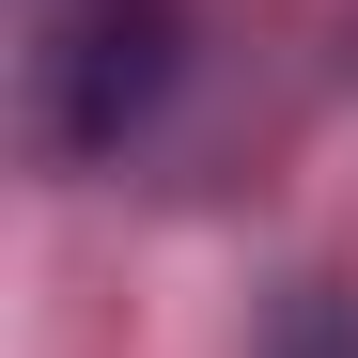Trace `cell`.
<instances>
[{
    "label": "cell",
    "mask_w": 358,
    "mask_h": 358,
    "mask_svg": "<svg viewBox=\"0 0 358 358\" xmlns=\"http://www.w3.org/2000/svg\"><path fill=\"white\" fill-rule=\"evenodd\" d=\"M280 358H358V327L327 312V296H296V312H280Z\"/></svg>",
    "instance_id": "obj_2"
},
{
    "label": "cell",
    "mask_w": 358,
    "mask_h": 358,
    "mask_svg": "<svg viewBox=\"0 0 358 358\" xmlns=\"http://www.w3.org/2000/svg\"><path fill=\"white\" fill-rule=\"evenodd\" d=\"M171 63H187V16H171V0H78L63 47H47V125H63L78 156H109L171 94Z\"/></svg>",
    "instance_id": "obj_1"
}]
</instances>
